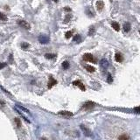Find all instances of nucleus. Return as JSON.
<instances>
[{
    "mask_svg": "<svg viewBox=\"0 0 140 140\" xmlns=\"http://www.w3.org/2000/svg\"><path fill=\"white\" fill-rule=\"evenodd\" d=\"M65 10H66V11H71V10H70L69 8H65Z\"/></svg>",
    "mask_w": 140,
    "mask_h": 140,
    "instance_id": "obj_28",
    "label": "nucleus"
},
{
    "mask_svg": "<svg viewBox=\"0 0 140 140\" xmlns=\"http://www.w3.org/2000/svg\"><path fill=\"white\" fill-rule=\"evenodd\" d=\"M108 81H109V82H111V81H112V77H111V75H109V76H108Z\"/></svg>",
    "mask_w": 140,
    "mask_h": 140,
    "instance_id": "obj_26",
    "label": "nucleus"
},
{
    "mask_svg": "<svg viewBox=\"0 0 140 140\" xmlns=\"http://www.w3.org/2000/svg\"><path fill=\"white\" fill-rule=\"evenodd\" d=\"M14 121H15V123H17V126L18 127L21 126V121H20L19 119H18V118H15V119H14Z\"/></svg>",
    "mask_w": 140,
    "mask_h": 140,
    "instance_id": "obj_20",
    "label": "nucleus"
},
{
    "mask_svg": "<svg viewBox=\"0 0 140 140\" xmlns=\"http://www.w3.org/2000/svg\"><path fill=\"white\" fill-rule=\"evenodd\" d=\"M85 68H86V70H87V71L90 72V73H93V72L95 71V67H92V66H89V65L86 66Z\"/></svg>",
    "mask_w": 140,
    "mask_h": 140,
    "instance_id": "obj_14",
    "label": "nucleus"
},
{
    "mask_svg": "<svg viewBox=\"0 0 140 140\" xmlns=\"http://www.w3.org/2000/svg\"><path fill=\"white\" fill-rule=\"evenodd\" d=\"M39 40L41 44H46V43L49 42V38L46 36H40L39 37Z\"/></svg>",
    "mask_w": 140,
    "mask_h": 140,
    "instance_id": "obj_5",
    "label": "nucleus"
},
{
    "mask_svg": "<svg viewBox=\"0 0 140 140\" xmlns=\"http://www.w3.org/2000/svg\"><path fill=\"white\" fill-rule=\"evenodd\" d=\"M110 1H111V0H110Z\"/></svg>",
    "mask_w": 140,
    "mask_h": 140,
    "instance_id": "obj_31",
    "label": "nucleus"
},
{
    "mask_svg": "<svg viewBox=\"0 0 140 140\" xmlns=\"http://www.w3.org/2000/svg\"><path fill=\"white\" fill-rule=\"evenodd\" d=\"M0 20H3V21L7 20V17L4 13H2V12H0Z\"/></svg>",
    "mask_w": 140,
    "mask_h": 140,
    "instance_id": "obj_17",
    "label": "nucleus"
},
{
    "mask_svg": "<svg viewBox=\"0 0 140 140\" xmlns=\"http://www.w3.org/2000/svg\"><path fill=\"white\" fill-rule=\"evenodd\" d=\"M81 131H83L84 135L87 136V137H90V136L92 135L91 131H90V130H88V129L87 128V127L84 126L83 124H81Z\"/></svg>",
    "mask_w": 140,
    "mask_h": 140,
    "instance_id": "obj_2",
    "label": "nucleus"
},
{
    "mask_svg": "<svg viewBox=\"0 0 140 140\" xmlns=\"http://www.w3.org/2000/svg\"><path fill=\"white\" fill-rule=\"evenodd\" d=\"M104 7V3L102 1H97L96 3V8H97L98 11H102Z\"/></svg>",
    "mask_w": 140,
    "mask_h": 140,
    "instance_id": "obj_8",
    "label": "nucleus"
},
{
    "mask_svg": "<svg viewBox=\"0 0 140 140\" xmlns=\"http://www.w3.org/2000/svg\"><path fill=\"white\" fill-rule=\"evenodd\" d=\"M62 67L64 69H67L69 67V63L68 61H64V62L62 63Z\"/></svg>",
    "mask_w": 140,
    "mask_h": 140,
    "instance_id": "obj_16",
    "label": "nucleus"
},
{
    "mask_svg": "<svg viewBox=\"0 0 140 140\" xmlns=\"http://www.w3.org/2000/svg\"><path fill=\"white\" fill-rule=\"evenodd\" d=\"M18 107H19V108H20V109H21V110H22L26 111V113H29V111H28L27 110H26V109H25V108H23V107H22V106H18Z\"/></svg>",
    "mask_w": 140,
    "mask_h": 140,
    "instance_id": "obj_25",
    "label": "nucleus"
},
{
    "mask_svg": "<svg viewBox=\"0 0 140 140\" xmlns=\"http://www.w3.org/2000/svg\"><path fill=\"white\" fill-rule=\"evenodd\" d=\"M94 106H95L94 102H86V103L84 104L83 106H82V108H83L84 110H91V109L94 108Z\"/></svg>",
    "mask_w": 140,
    "mask_h": 140,
    "instance_id": "obj_4",
    "label": "nucleus"
},
{
    "mask_svg": "<svg viewBox=\"0 0 140 140\" xmlns=\"http://www.w3.org/2000/svg\"><path fill=\"white\" fill-rule=\"evenodd\" d=\"M108 65H109V63H108V61H106L105 59H103V60H102V61H101V66H102V67H108Z\"/></svg>",
    "mask_w": 140,
    "mask_h": 140,
    "instance_id": "obj_13",
    "label": "nucleus"
},
{
    "mask_svg": "<svg viewBox=\"0 0 140 140\" xmlns=\"http://www.w3.org/2000/svg\"><path fill=\"white\" fill-rule=\"evenodd\" d=\"M42 140H47V139H46V138H42Z\"/></svg>",
    "mask_w": 140,
    "mask_h": 140,
    "instance_id": "obj_30",
    "label": "nucleus"
},
{
    "mask_svg": "<svg viewBox=\"0 0 140 140\" xmlns=\"http://www.w3.org/2000/svg\"><path fill=\"white\" fill-rule=\"evenodd\" d=\"M29 46H30V45L27 44V43H22V44H21V47L23 49H27Z\"/></svg>",
    "mask_w": 140,
    "mask_h": 140,
    "instance_id": "obj_19",
    "label": "nucleus"
},
{
    "mask_svg": "<svg viewBox=\"0 0 140 140\" xmlns=\"http://www.w3.org/2000/svg\"><path fill=\"white\" fill-rule=\"evenodd\" d=\"M74 40H75V41H76V42H78V41H80V40H81V36H80V35H76L75 38H74Z\"/></svg>",
    "mask_w": 140,
    "mask_h": 140,
    "instance_id": "obj_22",
    "label": "nucleus"
},
{
    "mask_svg": "<svg viewBox=\"0 0 140 140\" xmlns=\"http://www.w3.org/2000/svg\"><path fill=\"white\" fill-rule=\"evenodd\" d=\"M56 83H57L56 80H54L53 77H50V79H49V82H48V88H51L53 85H55Z\"/></svg>",
    "mask_w": 140,
    "mask_h": 140,
    "instance_id": "obj_10",
    "label": "nucleus"
},
{
    "mask_svg": "<svg viewBox=\"0 0 140 140\" xmlns=\"http://www.w3.org/2000/svg\"><path fill=\"white\" fill-rule=\"evenodd\" d=\"M5 66H6V63H0V69L4 68Z\"/></svg>",
    "mask_w": 140,
    "mask_h": 140,
    "instance_id": "obj_24",
    "label": "nucleus"
},
{
    "mask_svg": "<svg viewBox=\"0 0 140 140\" xmlns=\"http://www.w3.org/2000/svg\"><path fill=\"white\" fill-rule=\"evenodd\" d=\"M55 57V54H52V53H46V58L47 59H53Z\"/></svg>",
    "mask_w": 140,
    "mask_h": 140,
    "instance_id": "obj_18",
    "label": "nucleus"
},
{
    "mask_svg": "<svg viewBox=\"0 0 140 140\" xmlns=\"http://www.w3.org/2000/svg\"><path fill=\"white\" fill-rule=\"evenodd\" d=\"M53 1H54V2H57V1H58V0H53Z\"/></svg>",
    "mask_w": 140,
    "mask_h": 140,
    "instance_id": "obj_29",
    "label": "nucleus"
},
{
    "mask_svg": "<svg viewBox=\"0 0 140 140\" xmlns=\"http://www.w3.org/2000/svg\"><path fill=\"white\" fill-rule=\"evenodd\" d=\"M74 85H75V86H77V87H79L82 90V91H85V86H84L83 84H82L80 81H74Z\"/></svg>",
    "mask_w": 140,
    "mask_h": 140,
    "instance_id": "obj_6",
    "label": "nucleus"
},
{
    "mask_svg": "<svg viewBox=\"0 0 140 140\" xmlns=\"http://www.w3.org/2000/svg\"><path fill=\"white\" fill-rule=\"evenodd\" d=\"M18 25H19L21 27L25 28V29H30V25L27 23L26 21H25V20H19V21L18 22Z\"/></svg>",
    "mask_w": 140,
    "mask_h": 140,
    "instance_id": "obj_3",
    "label": "nucleus"
},
{
    "mask_svg": "<svg viewBox=\"0 0 140 140\" xmlns=\"http://www.w3.org/2000/svg\"><path fill=\"white\" fill-rule=\"evenodd\" d=\"M135 110H136V111H138V112H140V107H137V108H135Z\"/></svg>",
    "mask_w": 140,
    "mask_h": 140,
    "instance_id": "obj_27",
    "label": "nucleus"
},
{
    "mask_svg": "<svg viewBox=\"0 0 140 140\" xmlns=\"http://www.w3.org/2000/svg\"><path fill=\"white\" fill-rule=\"evenodd\" d=\"M130 137L127 135H122L118 137V140H129Z\"/></svg>",
    "mask_w": 140,
    "mask_h": 140,
    "instance_id": "obj_15",
    "label": "nucleus"
},
{
    "mask_svg": "<svg viewBox=\"0 0 140 140\" xmlns=\"http://www.w3.org/2000/svg\"><path fill=\"white\" fill-rule=\"evenodd\" d=\"M123 29H124V31L126 32H128L131 31V25H130L129 23H125L124 25H123Z\"/></svg>",
    "mask_w": 140,
    "mask_h": 140,
    "instance_id": "obj_12",
    "label": "nucleus"
},
{
    "mask_svg": "<svg viewBox=\"0 0 140 140\" xmlns=\"http://www.w3.org/2000/svg\"><path fill=\"white\" fill-rule=\"evenodd\" d=\"M112 27L114 28V30H116V32H118V31L120 30V26H119V24L117 23V22H113Z\"/></svg>",
    "mask_w": 140,
    "mask_h": 140,
    "instance_id": "obj_11",
    "label": "nucleus"
},
{
    "mask_svg": "<svg viewBox=\"0 0 140 140\" xmlns=\"http://www.w3.org/2000/svg\"><path fill=\"white\" fill-rule=\"evenodd\" d=\"M94 32H95V28L94 27H91V28H90V30H89V35L93 34Z\"/></svg>",
    "mask_w": 140,
    "mask_h": 140,
    "instance_id": "obj_23",
    "label": "nucleus"
},
{
    "mask_svg": "<svg viewBox=\"0 0 140 140\" xmlns=\"http://www.w3.org/2000/svg\"><path fill=\"white\" fill-rule=\"evenodd\" d=\"M83 60L85 61H90V62H95V58L93 57V55L91 53H86V54L83 55Z\"/></svg>",
    "mask_w": 140,
    "mask_h": 140,
    "instance_id": "obj_1",
    "label": "nucleus"
},
{
    "mask_svg": "<svg viewBox=\"0 0 140 140\" xmlns=\"http://www.w3.org/2000/svg\"><path fill=\"white\" fill-rule=\"evenodd\" d=\"M72 34H73V32L72 31H69V32H67V33H66V38L67 39H70L72 36Z\"/></svg>",
    "mask_w": 140,
    "mask_h": 140,
    "instance_id": "obj_21",
    "label": "nucleus"
},
{
    "mask_svg": "<svg viewBox=\"0 0 140 140\" xmlns=\"http://www.w3.org/2000/svg\"><path fill=\"white\" fill-rule=\"evenodd\" d=\"M59 114H60V115H61V116H67V117L73 116V113H72V112H69V111H61V112H59Z\"/></svg>",
    "mask_w": 140,
    "mask_h": 140,
    "instance_id": "obj_9",
    "label": "nucleus"
},
{
    "mask_svg": "<svg viewBox=\"0 0 140 140\" xmlns=\"http://www.w3.org/2000/svg\"><path fill=\"white\" fill-rule=\"evenodd\" d=\"M115 60H116L117 62H122L123 61V57L120 53H116V55H115Z\"/></svg>",
    "mask_w": 140,
    "mask_h": 140,
    "instance_id": "obj_7",
    "label": "nucleus"
}]
</instances>
